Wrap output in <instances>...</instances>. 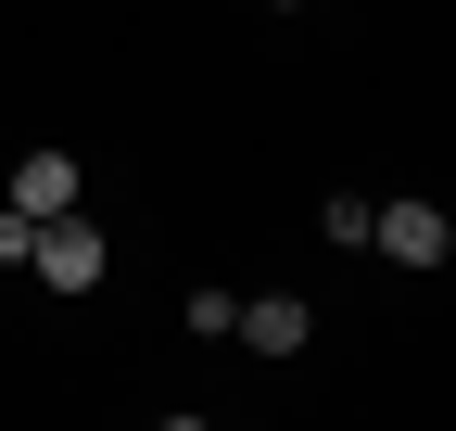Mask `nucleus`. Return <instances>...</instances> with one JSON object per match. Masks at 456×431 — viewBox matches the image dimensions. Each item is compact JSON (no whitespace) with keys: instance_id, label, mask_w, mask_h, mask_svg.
Instances as JSON below:
<instances>
[{"instance_id":"nucleus-1","label":"nucleus","mask_w":456,"mask_h":431,"mask_svg":"<svg viewBox=\"0 0 456 431\" xmlns=\"http://www.w3.org/2000/svg\"><path fill=\"white\" fill-rule=\"evenodd\" d=\"M26 266H38L51 292H89V280H102V229H89L77 203H64V216H38V241H26Z\"/></svg>"},{"instance_id":"nucleus-2","label":"nucleus","mask_w":456,"mask_h":431,"mask_svg":"<svg viewBox=\"0 0 456 431\" xmlns=\"http://www.w3.org/2000/svg\"><path fill=\"white\" fill-rule=\"evenodd\" d=\"M368 241H380L393 266H444V254H456V216L406 191V203H380V216H368Z\"/></svg>"},{"instance_id":"nucleus-3","label":"nucleus","mask_w":456,"mask_h":431,"mask_svg":"<svg viewBox=\"0 0 456 431\" xmlns=\"http://www.w3.org/2000/svg\"><path fill=\"white\" fill-rule=\"evenodd\" d=\"M228 330H241L254 355H305V330H317V317H305V292H254L241 317H228Z\"/></svg>"},{"instance_id":"nucleus-4","label":"nucleus","mask_w":456,"mask_h":431,"mask_svg":"<svg viewBox=\"0 0 456 431\" xmlns=\"http://www.w3.org/2000/svg\"><path fill=\"white\" fill-rule=\"evenodd\" d=\"M0 203H26V216H64V203H77V152H26Z\"/></svg>"},{"instance_id":"nucleus-5","label":"nucleus","mask_w":456,"mask_h":431,"mask_svg":"<svg viewBox=\"0 0 456 431\" xmlns=\"http://www.w3.org/2000/svg\"><path fill=\"white\" fill-rule=\"evenodd\" d=\"M368 216H380V203H368V191H330V203H317V229H330V241H342V254H368Z\"/></svg>"},{"instance_id":"nucleus-6","label":"nucleus","mask_w":456,"mask_h":431,"mask_svg":"<svg viewBox=\"0 0 456 431\" xmlns=\"http://www.w3.org/2000/svg\"><path fill=\"white\" fill-rule=\"evenodd\" d=\"M26 241H38V216H26V203H0V266H26Z\"/></svg>"},{"instance_id":"nucleus-7","label":"nucleus","mask_w":456,"mask_h":431,"mask_svg":"<svg viewBox=\"0 0 456 431\" xmlns=\"http://www.w3.org/2000/svg\"><path fill=\"white\" fill-rule=\"evenodd\" d=\"M279 13H292V0H279Z\"/></svg>"}]
</instances>
